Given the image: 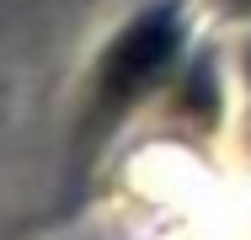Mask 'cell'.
<instances>
[{"label":"cell","mask_w":251,"mask_h":240,"mask_svg":"<svg viewBox=\"0 0 251 240\" xmlns=\"http://www.w3.org/2000/svg\"><path fill=\"white\" fill-rule=\"evenodd\" d=\"M187 38V11L182 5H155L123 27V38L101 59V101H128L150 86L155 75L176 59Z\"/></svg>","instance_id":"cell-1"},{"label":"cell","mask_w":251,"mask_h":240,"mask_svg":"<svg viewBox=\"0 0 251 240\" xmlns=\"http://www.w3.org/2000/svg\"><path fill=\"white\" fill-rule=\"evenodd\" d=\"M241 5H251V0H241Z\"/></svg>","instance_id":"cell-2"}]
</instances>
